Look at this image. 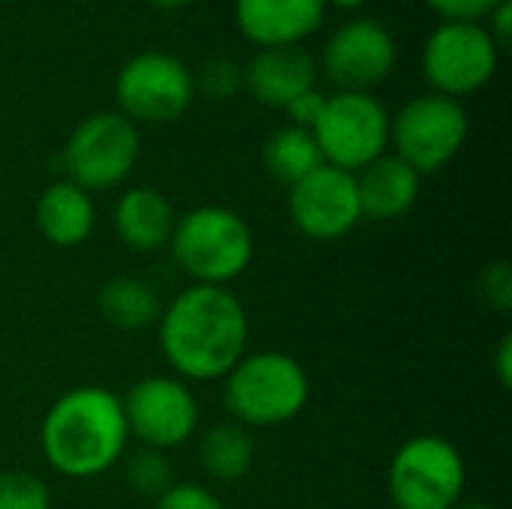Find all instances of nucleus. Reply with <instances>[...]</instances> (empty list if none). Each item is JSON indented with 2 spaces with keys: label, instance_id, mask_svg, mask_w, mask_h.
<instances>
[{
  "label": "nucleus",
  "instance_id": "f257e3e1",
  "mask_svg": "<svg viewBox=\"0 0 512 509\" xmlns=\"http://www.w3.org/2000/svg\"><path fill=\"white\" fill-rule=\"evenodd\" d=\"M168 369L189 381H222L249 354V312L231 288L189 285L156 321Z\"/></svg>",
  "mask_w": 512,
  "mask_h": 509
},
{
  "label": "nucleus",
  "instance_id": "f03ea898",
  "mask_svg": "<svg viewBox=\"0 0 512 509\" xmlns=\"http://www.w3.org/2000/svg\"><path fill=\"white\" fill-rule=\"evenodd\" d=\"M39 447L48 468L66 480H90L111 471L129 450L120 396L99 384L66 390L42 417Z\"/></svg>",
  "mask_w": 512,
  "mask_h": 509
},
{
  "label": "nucleus",
  "instance_id": "7ed1b4c3",
  "mask_svg": "<svg viewBox=\"0 0 512 509\" xmlns=\"http://www.w3.org/2000/svg\"><path fill=\"white\" fill-rule=\"evenodd\" d=\"M168 249L195 285L228 288L252 267L255 234L237 210L201 204L177 216Z\"/></svg>",
  "mask_w": 512,
  "mask_h": 509
},
{
  "label": "nucleus",
  "instance_id": "20e7f679",
  "mask_svg": "<svg viewBox=\"0 0 512 509\" xmlns=\"http://www.w3.org/2000/svg\"><path fill=\"white\" fill-rule=\"evenodd\" d=\"M225 408L246 429L291 423L309 402V375L285 351H252L225 378Z\"/></svg>",
  "mask_w": 512,
  "mask_h": 509
},
{
  "label": "nucleus",
  "instance_id": "39448f33",
  "mask_svg": "<svg viewBox=\"0 0 512 509\" xmlns=\"http://www.w3.org/2000/svg\"><path fill=\"white\" fill-rule=\"evenodd\" d=\"M141 156V132L120 111H93L69 132L60 168L84 192H108L129 180Z\"/></svg>",
  "mask_w": 512,
  "mask_h": 509
},
{
  "label": "nucleus",
  "instance_id": "423d86ee",
  "mask_svg": "<svg viewBox=\"0 0 512 509\" xmlns=\"http://www.w3.org/2000/svg\"><path fill=\"white\" fill-rule=\"evenodd\" d=\"M468 468L441 435H414L390 459L387 492L396 509H453L465 498Z\"/></svg>",
  "mask_w": 512,
  "mask_h": 509
},
{
  "label": "nucleus",
  "instance_id": "0eeeda50",
  "mask_svg": "<svg viewBox=\"0 0 512 509\" xmlns=\"http://www.w3.org/2000/svg\"><path fill=\"white\" fill-rule=\"evenodd\" d=\"M312 135L327 165L357 174L390 153V111L375 93L339 90L327 96Z\"/></svg>",
  "mask_w": 512,
  "mask_h": 509
},
{
  "label": "nucleus",
  "instance_id": "6e6552de",
  "mask_svg": "<svg viewBox=\"0 0 512 509\" xmlns=\"http://www.w3.org/2000/svg\"><path fill=\"white\" fill-rule=\"evenodd\" d=\"M501 63V48L483 21H441L423 45V75L432 93L468 99L489 87Z\"/></svg>",
  "mask_w": 512,
  "mask_h": 509
},
{
  "label": "nucleus",
  "instance_id": "1a4fd4ad",
  "mask_svg": "<svg viewBox=\"0 0 512 509\" xmlns=\"http://www.w3.org/2000/svg\"><path fill=\"white\" fill-rule=\"evenodd\" d=\"M468 111L462 102L441 93H423L408 99L396 117H390V147L420 177L450 165L468 141Z\"/></svg>",
  "mask_w": 512,
  "mask_h": 509
},
{
  "label": "nucleus",
  "instance_id": "9d476101",
  "mask_svg": "<svg viewBox=\"0 0 512 509\" xmlns=\"http://www.w3.org/2000/svg\"><path fill=\"white\" fill-rule=\"evenodd\" d=\"M117 111L138 123L165 126L180 120L195 99L192 69L168 51H141L129 57L114 78Z\"/></svg>",
  "mask_w": 512,
  "mask_h": 509
},
{
  "label": "nucleus",
  "instance_id": "9b49d317",
  "mask_svg": "<svg viewBox=\"0 0 512 509\" xmlns=\"http://www.w3.org/2000/svg\"><path fill=\"white\" fill-rule=\"evenodd\" d=\"M129 438L141 447L174 450L189 444L201 426V405L195 390L177 375H147L120 396Z\"/></svg>",
  "mask_w": 512,
  "mask_h": 509
},
{
  "label": "nucleus",
  "instance_id": "f8f14e48",
  "mask_svg": "<svg viewBox=\"0 0 512 509\" xmlns=\"http://www.w3.org/2000/svg\"><path fill=\"white\" fill-rule=\"evenodd\" d=\"M288 216L303 237L318 243L351 234L363 222L354 174L327 162L318 165L288 189Z\"/></svg>",
  "mask_w": 512,
  "mask_h": 509
},
{
  "label": "nucleus",
  "instance_id": "ddd939ff",
  "mask_svg": "<svg viewBox=\"0 0 512 509\" xmlns=\"http://www.w3.org/2000/svg\"><path fill=\"white\" fill-rule=\"evenodd\" d=\"M321 66L339 90L372 93L396 66V39L375 18H351L327 39Z\"/></svg>",
  "mask_w": 512,
  "mask_h": 509
},
{
  "label": "nucleus",
  "instance_id": "4468645a",
  "mask_svg": "<svg viewBox=\"0 0 512 509\" xmlns=\"http://www.w3.org/2000/svg\"><path fill=\"white\" fill-rule=\"evenodd\" d=\"M324 12V0H234V21L258 48L300 45L324 24Z\"/></svg>",
  "mask_w": 512,
  "mask_h": 509
},
{
  "label": "nucleus",
  "instance_id": "2eb2a0df",
  "mask_svg": "<svg viewBox=\"0 0 512 509\" xmlns=\"http://www.w3.org/2000/svg\"><path fill=\"white\" fill-rule=\"evenodd\" d=\"M318 81V63L303 45L258 48L243 66V87L267 108H285Z\"/></svg>",
  "mask_w": 512,
  "mask_h": 509
},
{
  "label": "nucleus",
  "instance_id": "dca6fc26",
  "mask_svg": "<svg viewBox=\"0 0 512 509\" xmlns=\"http://www.w3.org/2000/svg\"><path fill=\"white\" fill-rule=\"evenodd\" d=\"M111 225L117 240L132 252H159L171 243L177 213L165 192L153 186H129L114 201Z\"/></svg>",
  "mask_w": 512,
  "mask_h": 509
},
{
  "label": "nucleus",
  "instance_id": "f3484780",
  "mask_svg": "<svg viewBox=\"0 0 512 509\" xmlns=\"http://www.w3.org/2000/svg\"><path fill=\"white\" fill-rule=\"evenodd\" d=\"M363 219L393 222L414 210L423 177L396 153H384L354 174Z\"/></svg>",
  "mask_w": 512,
  "mask_h": 509
},
{
  "label": "nucleus",
  "instance_id": "a211bd4d",
  "mask_svg": "<svg viewBox=\"0 0 512 509\" xmlns=\"http://www.w3.org/2000/svg\"><path fill=\"white\" fill-rule=\"evenodd\" d=\"M36 228L57 249L84 246L96 228V204L93 195L75 186L72 180H54L36 198Z\"/></svg>",
  "mask_w": 512,
  "mask_h": 509
},
{
  "label": "nucleus",
  "instance_id": "6ab92c4d",
  "mask_svg": "<svg viewBox=\"0 0 512 509\" xmlns=\"http://www.w3.org/2000/svg\"><path fill=\"white\" fill-rule=\"evenodd\" d=\"M96 309L102 321L117 330L135 333L147 330L162 315V300L156 288L141 276H114L96 291Z\"/></svg>",
  "mask_w": 512,
  "mask_h": 509
},
{
  "label": "nucleus",
  "instance_id": "aec40b11",
  "mask_svg": "<svg viewBox=\"0 0 512 509\" xmlns=\"http://www.w3.org/2000/svg\"><path fill=\"white\" fill-rule=\"evenodd\" d=\"M255 459V444L246 426L240 423H216L201 435L198 462L201 471L213 483H237L249 474Z\"/></svg>",
  "mask_w": 512,
  "mask_h": 509
},
{
  "label": "nucleus",
  "instance_id": "412c9836",
  "mask_svg": "<svg viewBox=\"0 0 512 509\" xmlns=\"http://www.w3.org/2000/svg\"><path fill=\"white\" fill-rule=\"evenodd\" d=\"M264 168L273 180H279L282 186H294L300 183L306 174H312L318 165H324V156L318 150V141L312 135V129H300V126H279L276 132L267 135L264 150H261Z\"/></svg>",
  "mask_w": 512,
  "mask_h": 509
},
{
  "label": "nucleus",
  "instance_id": "4be33fe9",
  "mask_svg": "<svg viewBox=\"0 0 512 509\" xmlns=\"http://www.w3.org/2000/svg\"><path fill=\"white\" fill-rule=\"evenodd\" d=\"M123 465V480L126 486L141 495V498H162L174 483H177V474H174V462L168 459L165 450H153V447H138V450H126V456L120 459Z\"/></svg>",
  "mask_w": 512,
  "mask_h": 509
},
{
  "label": "nucleus",
  "instance_id": "5701e85b",
  "mask_svg": "<svg viewBox=\"0 0 512 509\" xmlns=\"http://www.w3.org/2000/svg\"><path fill=\"white\" fill-rule=\"evenodd\" d=\"M51 486L33 471H0V509H51Z\"/></svg>",
  "mask_w": 512,
  "mask_h": 509
},
{
  "label": "nucleus",
  "instance_id": "b1692460",
  "mask_svg": "<svg viewBox=\"0 0 512 509\" xmlns=\"http://www.w3.org/2000/svg\"><path fill=\"white\" fill-rule=\"evenodd\" d=\"M204 93L207 99H231L243 90V66L234 57H210L201 72L195 75V93Z\"/></svg>",
  "mask_w": 512,
  "mask_h": 509
},
{
  "label": "nucleus",
  "instance_id": "393cba45",
  "mask_svg": "<svg viewBox=\"0 0 512 509\" xmlns=\"http://www.w3.org/2000/svg\"><path fill=\"white\" fill-rule=\"evenodd\" d=\"M153 509H225L216 492L201 483H174L162 498H156Z\"/></svg>",
  "mask_w": 512,
  "mask_h": 509
},
{
  "label": "nucleus",
  "instance_id": "a878e982",
  "mask_svg": "<svg viewBox=\"0 0 512 509\" xmlns=\"http://www.w3.org/2000/svg\"><path fill=\"white\" fill-rule=\"evenodd\" d=\"M480 291H483V300H486L495 312L507 315L512 309L510 264H507V261H492V264H486V270H483V276H480Z\"/></svg>",
  "mask_w": 512,
  "mask_h": 509
},
{
  "label": "nucleus",
  "instance_id": "bb28decb",
  "mask_svg": "<svg viewBox=\"0 0 512 509\" xmlns=\"http://www.w3.org/2000/svg\"><path fill=\"white\" fill-rule=\"evenodd\" d=\"M498 3L501 0H426V6L441 15V21H486Z\"/></svg>",
  "mask_w": 512,
  "mask_h": 509
},
{
  "label": "nucleus",
  "instance_id": "cd10ccee",
  "mask_svg": "<svg viewBox=\"0 0 512 509\" xmlns=\"http://www.w3.org/2000/svg\"><path fill=\"white\" fill-rule=\"evenodd\" d=\"M324 102H327V96H324L318 87H312V90L300 93L297 99H291L282 111H285V117H288V123H291V126L312 129V126L318 123L321 111H324Z\"/></svg>",
  "mask_w": 512,
  "mask_h": 509
},
{
  "label": "nucleus",
  "instance_id": "c85d7f7f",
  "mask_svg": "<svg viewBox=\"0 0 512 509\" xmlns=\"http://www.w3.org/2000/svg\"><path fill=\"white\" fill-rule=\"evenodd\" d=\"M486 30H489V36L495 39V45L498 48H504V45H510V36H512V0H501L489 15H486Z\"/></svg>",
  "mask_w": 512,
  "mask_h": 509
},
{
  "label": "nucleus",
  "instance_id": "c756f323",
  "mask_svg": "<svg viewBox=\"0 0 512 509\" xmlns=\"http://www.w3.org/2000/svg\"><path fill=\"white\" fill-rule=\"evenodd\" d=\"M495 369H498V381L501 387H510L512 384V336L507 333L495 351Z\"/></svg>",
  "mask_w": 512,
  "mask_h": 509
},
{
  "label": "nucleus",
  "instance_id": "7c9ffc66",
  "mask_svg": "<svg viewBox=\"0 0 512 509\" xmlns=\"http://www.w3.org/2000/svg\"><path fill=\"white\" fill-rule=\"evenodd\" d=\"M156 9H165V12H174V9H186L189 3H195V0H150Z\"/></svg>",
  "mask_w": 512,
  "mask_h": 509
},
{
  "label": "nucleus",
  "instance_id": "2f4dec72",
  "mask_svg": "<svg viewBox=\"0 0 512 509\" xmlns=\"http://www.w3.org/2000/svg\"><path fill=\"white\" fill-rule=\"evenodd\" d=\"M327 6H339V9H360V6H366L369 0H324Z\"/></svg>",
  "mask_w": 512,
  "mask_h": 509
},
{
  "label": "nucleus",
  "instance_id": "473e14b6",
  "mask_svg": "<svg viewBox=\"0 0 512 509\" xmlns=\"http://www.w3.org/2000/svg\"><path fill=\"white\" fill-rule=\"evenodd\" d=\"M453 509H498V507H489V504H480V501H462V504H456Z\"/></svg>",
  "mask_w": 512,
  "mask_h": 509
},
{
  "label": "nucleus",
  "instance_id": "72a5a7b5",
  "mask_svg": "<svg viewBox=\"0 0 512 509\" xmlns=\"http://www.w3.org/2000/svg\"><path fill=\"white\" fill-rule=\"evenodd\" d=\"M0 3H9V0H0Z\"/></svg>",
  "mask_w": 512,
  "mask_h": 509
}]
</instances>
